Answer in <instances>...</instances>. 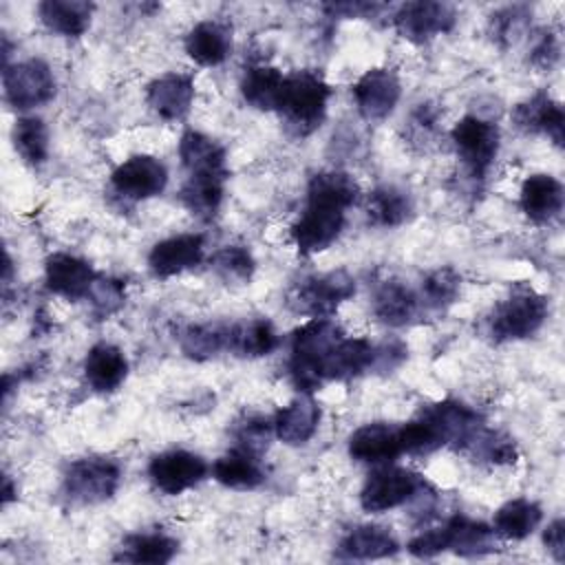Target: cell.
Instances as JSON below:
<instances>
[{"label": "cell", "instance_id": "obj_1", "mask_svg": "<svg viewBox=\"0 0 565 565\" xmlns=\"http://www.w3.org/2000/svg\"><path fill=\"white\" fill-rule=\"evenodd\" d=\"M360 188L349 172L322 170L309 179L307 205L291 225V241L302 256L329 249L344 230L347 210L358 201Z\"/></svg>", "mask_w": 565, "mask_h": 565}, {"label": "cell", "instance_id": "obj_2", "mask_svg": "<svg viewBox=\"0 0 565 565\" xmlns=\"http://www.w3.org/2000/svg\"><path fill=\"white\" fill-rule=\"evenodd\" d=\"M481 426L483 419L475 408L457 399H444L424 406L417 417L399 426L402 452L430 455L444 446L463 450Z\"/></svg>", "mask_w": 565, "mask_h": 565}, {"label": "cell", "instance_id": "obj_3", "mask_svg": "<svg viewBox=\"0 0 565 565\" xmlns=\"http://www.w3.org/2000/svg\"><path fill=\"white\" fill-rule=\"evenodd\" d=\"M329 97L331 88L320 73L296 71L291 75H285L276 110L282 115L285 124L294 130V135L305 137L324 121Z\"/></svg>", "mask_w": 565, "mask_h": 565}, {"label": "cell", "instance_id": "obj_4", "mask_svg": "<svg viewBox=\"0 0 565 565\" xmlns=\"http://www.w3.org/2000/svg\"><path fill=\"white\" fill-rule=\"evenodd\" d=\"M344 338L342 327L331 318H309L291 335L289 347V375L302 393H311L320 382V364L329 349Z\"/></svg>", "mask_w": 565, "mask_h": 565}, {"label": "cell", "instance_id": "obj_5", "mask_svg": "<svg viewBox=\"0 0 565 565\" xmlns=\"http://www.w3.org/2000/svg\"><path fill=\"white\" fill-rule=\"evenodd\" d=\"M547 298L534 287L519 285L488 316V333L497 342L523 340L534 335L547 318Z\"/></svg>", "mask_w": 565, "mask_h": 565}, {"label": "cell", "instance_id": "obj_6", "mask_svg": "<svg viewBox=\"0 0 565 565\" xmlns=\"http://www.w3.org/2000/svg\"><path fill=\"white\" fill-rule=\"evenodd\" d=\"M353 294L355 280L344 269H338L298 280L287 294V305L291 311L302 316L329 318Z\"/></svg>", "mask_w": 565, "mask_h": 565}, {"label": "cell", "instance_id": "obj_7", "mask_svg": "<svg viewBox=\"0 0 565 565\" xmlns=\"http://www.w3.org/2000/svg\"><path fill=\"white\" fill-rule=\"evenodd\" d=\"M450 139L470 177L483 179L499 154V126L479 115H466L452 126Z\"/></svg>", "mask_w": 565, "mask_h": 565}, {"label": "cell", "instance_id": "obj_8", "mask_svg": "<svg viewBox=\"0 0 565 565\" xmlns=\"http://www.w3.org/2000/svg\"><path fill=\"white\" fill-rule=\"evenodd\" d=\"M424 488L426 481L417 472L384 463L364 481L360 490V505L371 514L388 512L424 494Z\"/></svg>", "mask_w": 565, "mask_h": 565}, {"label": "cell", "instance_id": "obj_9", "mask_svg": "<svg viewBox=\"0 0 565 565\" xmlns=\"http://www.w3.org/2000/svg\"><path fill=\"white\" fill-rule=\"evenodd\" d=\"M121 483V466L108 457H84L68 463L64 472V492L75 503H102L110 499Z\"/></svg>", "mask_w": 565, "mask_h": 565}, {"label": "cell", "instance_id": "obj_10", "mask_svg": "<svg viewBox=\"0 0 565 565\" xmlns=\"http://www.w3.org/2000/svg\"><path fill=\"white\" fill-rule=\"evenodd\" d=\"M2 86L7 104L18 110L44 106L55 95V77L49 64L40 57L4 66Z\"/></svg>", "mask_w": 565, "mask_h": 565}, {"label": "cell", "instance_id": "obj_11", "mask_svg": "<svg viewBox=\"0 0 565 565\" xmlns=\"http://www.w3.org/2000/svg\"><path fill=\"white\" fill-rule=\"evenodd\" d=\"M207 475V463L201 455L190 450H166L150 459L148 463V477L154 483L157 490L163 494H181L196 483H201Z\"/></svg>", "mask_w": 565, "mask_h": 565}, {"label": "cell", "instance_id": "obj_12", "mask_svg": "<svg viewBox=\"0 0 565 565\" xmlns=\"http://www.w3.org/2000/svg\"><path fill=\"white\" fill-rule=\"evenodd\" d=\"M455 9L446 2L417 0L404 2L393 13V24L397 33L415 44H424L455 26Z\"/></svg>", "mask_w": 565, "mask_h": 565}, {"label": "cell", "instance_id": "obj_13", "mask_svg": "<svg viewBox=\"0 0 565 565\" xmlns=\"http://www.w3.org/2000/svg\"><path fill=\"white\" fill-rule=\"evenodd\" d=\"M113 190L130 201L159 196L168 185L166 166L150 154H132L121 161L110 174Z\"/></svg>", "mask_w": 565, "mask_h": 565}, {"label": "cell", "instance_id": "obj_14", "mask_svg": "<svg viewBox=\"0 0 565 565\" xmlns=\"http://www.w3.org/2000/svg\"><path fill=\"white\" fill-rule=\"evenodd\" d=\"M358 113L366 121H384L402 97V84L391 68H369L351 88Z\"/></svg>", "mask_w": 565, "mask_h": 565}, {"label": "cell", "instance_id": "obj_15", "mask_svg": "<svg viewBox=\"0 0 565 565\" xmlns=\"http://www.w3.org/2000/svg\"><path fill=\"white\" fill-rule=\"evenodd\" d=\"M205 256V238L201 234H177L152 245L148 267L157 278H170L196 267Z\"/></svg>", "mask_w": 565, "mask_h": 565}, {"label": "cell", "instance_id": "obj_16", "mask_svg": "<svg viewBox=\"0 0 565 565\" xmlns=\"http://www.w3.org/2000/svg\"><path fill=\"white\" fill-rule=\"evenodd\" d=\"M97 276L99 274L90 267V263L73 254H51L44 265L46 289L66 300L86 298Z\"/></svg>", "mask_w": 565, "mask_h": 565}, {"label": "cell", "instance_id": "obj_17", "mask_svg": "<svg viewBox=\"0 0 565 565\" xmlns=\"http://www.w3.org/2000/svg\"><path fill=\"white\" fill-rule=\"evenodd\" d=\"M512 121L519 130L532 135H545L554 146L563 148L565 139V113L563 106L547 93H536L521 102L512 110Z\"/></svg>", "mask_w": 565, "mask_h": 565}, {"label": "cell", "instance_id": "obj_18", "mask_svg": "<svg viewBox=\"0 0 565 565\" xmlns=\"http://www.w3.org/2000/svg\"><path fill=\"white\" fill-rule=\"evenodd\" d=\"M377 349L366 338H340L320 364V382H340L362 375L375 364Z\"/></svg>", "mask_w": 565, "mask_h": 565}, {"label": "cell", "instance_id": "obj_19", "mask_svg": "<svg viewBox=\"0 0 565 565\" xmlns=\"http://www.w3.org/2000/svg\"><path fill=\"white\" fill-rule=\"evenodd\" d=\"M349 455L360 463H391L402 455L399 426L373 422L355 428L349 437Z\"/></svg>", "mask_w": 565, "mask_h": 565}, {"label": "cell", "instance_id": "obj_20", "mask_svg": "<svg viewBox=\"0 0 565 565\" xmlns=\"http://www.w3.org/2000/svg\"><path fill=\"white\" fill-rule=\"evenodd\" d=\"M563 203H565L563 183L552 174L536 172L521 183L519 205L523 214L536 225H545L554 221L563 212Z\"/></svg>", "mask_w": 565, "mask_h": 565}, {"label": "cell", "instance_id": "obj_21", "mask_svg": "<svg viewBox=\"0 0 565 565\" xmlns=\"http://www.w3.org/2000/svg\"><path fill=\"white\" fill-rule=\"evenodd\" d=\"M148 106L166 121L183 119L194 99V79L183 73H166L148 84Z\"/></svg>", "mask_w": 565, "mask_h": 565}, {"label": "cell", "instance_id": "obj_22", "mask_svg": "<svg viewBox=\"0 0 565 565\" xmlns=\"http://www.w3.org/2000/svg\"><path fill=\"white\" fill-rule=\"evenodd\" d=\"M128 375V360L124 351L110 342H97L88 349L84 360V377L97 393L117 391Z\"/></svg>", "mask_w": 565, "mask_h": 565}, {"label": "cell", "instance_id": "obj_23", "mask_svg": "<svg viewBox=\"0 0 565 565\" xmlns=\"http://www.w3.org/2000/svg\"><path fill=\"white\" fill-rule=\"evenodd\" d=\"M320 424V408L309 395H300L282 406L274 417V435L287 446L307 444Z\"/></svg>", "mask_w": 565, "mask_h": 565}, {"label": "cell", "instance_id": "obj_24", "mask_svg": "<svg viewBox=\"0 0 565 565\" xmlns=\"http://www.w3.org/2000/svg\"><path fill=\"white\" fill-rule=\"evenodd\" d=\"M441 532H444V547L459 556H483V554L497 552L494 530L463 514L450 516L441 525Z\"/></svg>", "mask_w": 565, "mask_h": 565}, {"label": "cell", "instance_id": "obj_25", "mask_svg": "<svg viewBox=\"0 0 565 565\" xmlns=\"http://www.w3.org/2000/svg\"><path fill=\"white\" fill-rule=\"evenodd\" d=\"M232 51V31L218 20H203L185 35V53L201 66H218Z\"/></svg>", "mask_w": 565, "mask_h": 565}, {"label": "cell", "instance_id": "obj_26", "mask_svg": "<svg viewBox=\"0 0 565 565\" xmlns=\"http://www.w3.org/2000/svg\"><path fill=\"white\" fill-rule=\"evenodd\" d=\"M419 296L402 280H384L373 296V313L388 327H404L419 316Z\"/></svg>", "mask_w": 565, "mask_h": 565}, {"label": "cell", "instance_id": "obj_27", "mask_svg": "<svg viewBox=\"0 0 565 565\" xmlns=\"http://www.w3.org/2000/svg\"><path fill=\"white\" fill-rule=\"evenodd\" d=\"M399 550L397 539L388 532V527L364 523L351 527L340 545L338 556L351 558V561H373V558H386L393 556Z\"/></svg>", "mask_w": 565, "mask_h": 565}, {"label": "cell", "instance_id": "obj_28", "mask_svg": "<svg viewBox=\"0 0 565 565\" xmlns=\"http://www.w3.org/2000/svg\"><path fill=\"white\" fill-rule=\"evenodd\" d=\"M212 477L232 490H254L265 481V470L260 466V455L236 446L212 463Z\"/></svg>", "mask_w": 565, "mask_h": 565}, {"label": "cell", "instance_id": "obj_29", "mask_svg": "<svg viewBox=\"0 0 565 565\" xmlns=\"http://www.w3.org/2000/svg\"><path fill=\"white\" fill-rule=\"evenodd\" d=\"M179 157L188 174H227L225 148L205 132L185 130L179 141Z\"/></svg>", "mask_w": 565, "mask_h": 565}, {"label": "cell", "instance_id": "obj_30", "mask_svg": "<svg viewBox=\"0 0 565 565\" xmlns=\"http://www.w3.org/2000/svg\"><path fill=\"white\" fill-rule=\"evenodd\" d=\"M95 4L86 0H44L38 4L42 24L64 38H79L90 26Z\"/></svg>", "mask_w": 565, "mask_h": 565}, {"label": "cell", "instance_id": "obj_31", "mask_svg": "<svg viewBox=\"0 0 565 565\" xmlns=\"http://www.w3.org/2000/svg\"><path fill=\"white\" fill-rule=\"evenodd\" d=\"M543 519V510L536 501H530L525 497H516L505 501L492 519V530L497 539L505 541H523L530 536Z\"/></svg>", "mask_w": 565, "mask_h": 565}, {"label": "cell", "instance_id": "obj_32", "mask_svg": "<svg viewBox=\"0 0 565 565\" xmlns=\"http://www.w3.org/2000/svg\"><path fill=\"white\" fill-rule=\"evenodd\" d=\"M278 347V333L267 318L230 322L227 351L238 358H263Z\"/></svg>", "mask_w": 565, "mask_h": 565}, {"label": "cell", "instance_id": "obj_33", "mask_svg": "<svg viewBox=\"0 0 565 565\" xmlns=\"http://www.w3.org/2000/svg\"><path fill=\"white\" fill-rule=\"evenodd\" d=\"M179 550L177 539L163 532H139L124 539L115 561L124 563H148V565H163L174 558Z\"/></svg>", "mask_w": 565, "mask_h": 565}, {"label": "cell", "instance_id": "obj_34", "mask_svg": "<svg viewBox=\"0 0 565 565\" xmlns=\"http://www.w3.org/2000/svg\"><path fill=\"white\" fill-rule=\"evenodd\" d=\"M366 216L371 225L397 227L413 214V201L397 185H377L366 194Z\"/></svg>", "mask_w": 565, "mask_h": 565}, {"label": "cell", "instance_id": "obj_35", "mask_svg": "<svg viewBox=\"0 0 565 565\" xmlns=\"http://www.w3.org/2000/svg\"><path fill=\"white\" fill-rule=\"evenodd\" d=\"M181 351L196 362L216 358L230 347V322L188 324L179 335Z\"/></svg>", "mask_w": 565, "mask_h": 565}, {"label": "cell", "instance_id": "obj_36", "mask_svg": "<svg viewBox=\"0 0 565 565\" xmlns=\"http://www.w3.org/2000/svg\"><path fill=\"white\" fill-rule=\"evenodd\" d=\"M225 177L227 174H188L181 188V203L199 218H212L225 192Z\"/></svg>", "mask_w": 565, "mask_h": 565}, {"label": "cell", "instance_id": "obj_37", "mask_svg": "<svg viewBox=\"0 0 565 565\" xmlns=\"http://www.w3.org/2000/svg\"><path fill=\"white\" fill-rule=\"evenodd\" d=\"M282 79L285 75L274 66H267V64L249 66L245 68V75L241 79V95L252 108L276 110Z\"/></svg>", "mask_w": 565, "mask_h": 565}, {"label": "cell", "instance_id": "obj_38", "mask_svg": "<svg viewBox=\"0 0 565 565\" xmlns=\"http://www.w3.org/2000/svg\"><path fill=\"white\" fill-rule=\"evenodd\" d=\"M13 148L29 166H42L49 157V130L40 117H20L13 126Z\"/></svg>", "mask_w": 565, "mask_h": 565}, {"label": "cell", "instance_id": "obj_39", "mask_svg": "<svg viewBox=\"0 0 565 565\" xmlns=\"http://www.w3.org/2000/svg\"><path fill=\"white\" fill-rule=\"evenodd\" d=\"M463 450L470 452L472 459L488 461V463H494V466H503V463H514L516 461V444H514V439L503 435L501 430H490L486 426H481L477 430V435L470 439V444Z\"/></svg>", "mask_w": 565, "mask_h": 565}, {"label": "cell", "instance_id": "obj_40", "mask_svg": "<svg viewBox=\"0 0 565 565\" xmlns=\"http://www.w3.org/2000/svg\"><path fill=\"white\" fill-rule=\"evenodd\" d=\"M210 267L225 282H247L256 269V260L252 252L243 245H225L216 249L210 258Z\"/></svg>", "mask_w": 565, "mask_h": 565}, {"label": "cell", "instance_id": "obj_41", "mask_svg": "<svg viewBox=\"0 0 565 565\" xmlns=\"http://www.w3.org/2000/svg\"><path fill=\"white\" fill-rule=\"evenodd\" d=\"M459 285H461V278L452 267H439V269L430 271L422 285L426 305L437 307V309L450 305L459 294Z\"/></svg>", "mask_w": 565, "mask_h": 565}, {"label": "cell", "instance_id": "obj_42", "mask_svg": "<svg viewBox=\"0 0 565 565\" xmlns=\"http://www.w3.org/2000/svg\"><path fill=\"white\" fill-rule=\"evenodd\" d=\"M525 20H527V7L523 4L503 7L490 15V33L503 46L514 44L525 29Z\"/></svg>", "mask_w": 565, "mask_h": 565}, {"label": "cell", "instance_id": "obj_43", "mask_svg": "<svg viewBox=\"0 0 565 565\" xmlns=\"http://www.w3.org/2000/svg\"><path fill=\"white\" fill-rule=\"evenodd\" d=\"M95 309V313L99 316H110L115 313L121 305H124V282L117 278H106V276H97L88 296H86Z\"/></svg>", "mask_w": 565, "mask_h": 565}, {"label": "cell", "instance_id": "obj_44", "mask_svg": "<svg viewBox=\"0 0 565 565\" xmlns=\"http://www.w3.org/2000/svg\"><path fill=\"white\" fill-rule=\"evenodd\" d=\"M271 433H274V422H267L263 417H247L236 428V441L241 448L254 455H263V450L271 439Z\"/></svg>", "mask_w": 565, "mask_h": 565}, {"label": "cell", "instance_id": "obj_45", "mask_svg": "<svg viewBox=\"0 0 565 565\" xmlns=\"http://www.w3.org/2000/svg\"><path fill=\"white\" fill-rule=\"evenodd\" d=\"M561 57V42H558V35L550 29H543L539 33V38L534 40V46L530 51V62L539 68H552Z\"/></svg>", "mask_w": 565, "mask_h": 565}, {"label": "cell", "instance_id": "obj_46", "mask_svg": "<svg viewBox=\"0 0 565 565\" xmlns=\"http://www.w3.org/2000/svg\"><path fill=\"white\" fill-rule=\"evenodd\" d=\"M543 545L556 563L565 561V521L563 519H554L552 523H547V527L543 530Z\"/></svg>", "mask_w": 565, "mask_h": 565}, {"label": "cell", "instance_id": "obj_47", "mask_svg": "<svg viewBox=\"0 0 565 565\" xmlns=\"http://www.w3.org/2000/svg\"><path fill=\"white\" fill-rule=\"evenodd\" d=\"M382 4L375 2H338V4H324V11H329L333 18H369L375 11H380Z\"/></svg>", "mask_w": 565, "mask_h": 565}, {"label": "cell", "instance_id": "obj_48", "mask_svg": "<svg viewBox=\"0 0 565 565\" xmlns=\"http://www.w3.org/2000/svg\"><path fill=\"white\" fill-rule=\"evenodd\" d=\"M11 497H13V488H11V479L9 477H4V490H2V503L7 505L9 501H11Z\"/></svg>", "mask_w": 565, "mask_h": 565}]
</instances>
